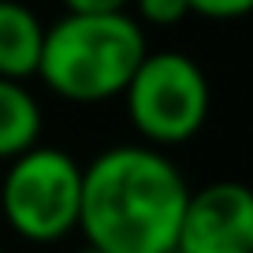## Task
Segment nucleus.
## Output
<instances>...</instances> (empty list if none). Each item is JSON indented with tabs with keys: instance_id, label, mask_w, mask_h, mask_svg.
I'll list each match as a JSON object with an SVG mask.
<instances>
[{
	"instance_id": "obj_1",
	"label": "nucleus",
	"mask_w": 253,
	"mask_h": 253,
	"mask_svg": "<svg viewBox=\"0 0 253 253\" xmlns=\"http://www.w3.org/2000/svg\"><path fill=\"white\" fill-rule=\"evenodd\" d=\"M190 182L168 149L119 142L82 164L79 235L97 253H171Z\"/></svg>"
},
{
	"instance_id": "obj_2",
	"label": "nucleus",
	"mask_w": 253,
	"mask_h": 253,
	"mask_svg": "<svg viewBox=\"0 0 253 253\" xmlns=\"http://www.w3.org/2000/svg\"><path fill=\"white\" fill-rule=\"evenodd\" d=\"M145 52V26H138L130 11H63L45 26L34 79L56 101L93 108L123 97Z\"/></svg>"
},
{
	"instance_id": "obj_3",
	"label": "nucleus",
	"mask_w": 253,
	"mask_h": 253,
	"mask_svg": "<svg viewBox=\"0 0 253 253\" xmlns=\"http://www.w3.org/2000/svg\"><path fill=\"white\" fill-rule=\"evenodd\" d=\"M82 160L38 142L0 171V220L26 246H56L79 235Z\"/></svg>"
},
{
	"instance_id": "obj_4",
	"label": "nucleus",
	"mask_w": 253,
	"mask_h": 253,
	"mask_svg": "<svg viewBox=\"0 0 253 253\" xmlns=\"http://www.w3.org/2000/svg\"><path fill=\"white\" fill-rule=\"evenodd\" d=\"M126 123L138 142L175 149L205 130L212 112V86L198 60L182 48H149L123 89Z\"/></svg>"
},
{
	"instance_id": "obj_5",
	"label": "nucleus",
	"mask_w": 253,
	"mask_h": 253,
	"mask_svg": "<svg viewBox=\"0 0 253 253\" xmlns=\"http://www.w3.org/2000/svg\"><path fill=\"white\" fill-rule=\"evenodd\" d=\"M171 253H253V194L238 179L190 190Z\"/></svg>"
},
{
	"instance_id": "obj_6",
	"label": "nucleus",
	"mask_w": 253,
	"mask_h": 253,
	"mask_svg": "<svg viewBox=\"0 0 253 253\" xmlns=\"http://www.w3.org/2000/svg\"><path fill=\"white\" fill-rule=\"evenodd\" d=\"M45 23L26 0H0V75L30 82L38 71Z\"/></svg>"
},
{
	"instance_id": "obj_7",
	"label": "nucleus",
	"mask_w": 253,
	"mask_h": 253,
	"mask_svg": "<svg viewBox=\"0 0 253 253\" xmlns=\"http://www.w3.org/2000/svg\"><path fill=\"white\" fill-rule=\"evenodd\" d=\"M45 134V108L41 97L23 79L0 75V164L26 153Z\"/></svg>"
},
{
	"instance_id": "obj_8",
	"label": "nucleus",
	"mask_w": 253,
	"mask_h": 253,
	"mask_svg": "<svg viewBox=\"0 0 253 253\" xmlns=\"http://www.w3.org/2000/svg\"><path fill=\"white\" fill-rule=\"evenodd\" d=\"M126 11L138 19V26H153V30H171L182 19H190L186 0H130Z\"/></svg>"
},
{
	"instance_id": "obj_9",
	"label": "nucleus",
	"mask_w": 253,
	"mask_h": 253,
	"mask_svg": "<svg viewBox=\"0 0 253 253\" xmlns=\"http://www.w3.org/2000/svg\"><path fill=\"white\" fill-rule=\"evenodd\" d=\"M190 15L209 19V23H235V19H246L253 8V0H186Z\"/></svg>"
},
{
	"instance_id": "obj_10",
	"label": "nucleus",
	"mask_w": 253,
	"mask_h": 253,
	"mask_svg": "<svg viewBox=\"0 0 253 253\" xmlns=\"http://www.w3.org/2000/svg\"><path fill=\"white\" fill-rule=\"evenodd\" d=\"M63 11H86V15H101V11H126L130 0H60Z\"/></svg>"
},
{
	"instance_id": "obj_11",
	"label": "nucleus",
	"mask_w": 253,
	"mask_h": 253,
	"mask_svg": "<svg viewBox=\"0 0 253 253\" xmlns=\"http://www.w3.org/2000/svg\"><path fill=\"white\" fill-rule=\"evenodd\" d=\"M75 253H97V250H89V246H79V250H75Z\"/></svg>"
},
{
	"instance_id": "obj_12",
	"label": "nucleus",
	"mask_w": 253,
	"mask_h": 253,
	"mask_svg": "<svg viewBox=\"0 0 253 253\" xmlns=\"http://www.w3.org/2000/svg\"><path fill=\"white\" fill-rule=\"evenodd\" d=\"M0 253H8V250H4V246H0Z\"/></svg>"
}]
</instances>
